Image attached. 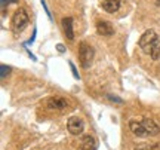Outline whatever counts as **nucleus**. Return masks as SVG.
<instances>
[{
	"label": "nucleus",
	"mask_w": 160,
	"mask_h": 150,
	"mask_svg": "<svg viewBox=\"0 0 160 150\" xmlns=\"http://www.w3.org/2000/svg\"><path fill=\"white\" fill-rule=\"evenodd\" d=\"M70 69H71V71H73V76H74L76 79H79L80 76H79V73H77V70H76V65L73 63H70Z\"/></svg>",
	"instance_id": "ddd939ff"
},
{
	"label": "nucleus",
	"mask_w": 160,
	"mask_h": 150,
	"mask_svg": "<svg viewBox=\"0 0 160 150\" xmlns=\"http://www.w3.org/2000/svg\"><path fill=\"white\" fill-rule=\"evenodd\" d=\"M101 8L108 13H116L122 8V2L120 0H104L101 3Z\"/></svg>",
	"instance_id": "1a4fd4ad"
},
{
	"label": "nucleus",
	"mask_w": 160,
	"mask_h": 150,
	"mask_svg": "<svg viewBox=\"0 0 160 150\" xmlns=\"http://www.w3.org/2000/svg\"><path fill=\"white\" fill-rule=\"evenodd\" d=\"M15 2H18V0H2V6L5 8L6 5H9V3H15Z\"/></svg>",
	"instance_id": "2eb2a0df"
},
{
	"label": "nucleus",
	"mask_w": 160,
	"mask_h": 150,
	"mask_svg": "<svg viewBox=\"0 0 160 150\" xmlns=\"http://www.w3.org/2000/svg\"><path fill=\"white\" fill-rule=\"evenodd\" d=\"M154 2H156V5L157 6H160V0H154Z\"/></svg>",
	"instance_id": "f3484780"
},
{
	"label": "nucleus",
	"mask_w": 160,
	"mask_h": 150,
	"mask_svg": "<svg viewBox=\"0 0 160 150\" xmlns=\"http://www.w3.org/2000/svg\"><path fill=\"white\" fill-rule=\"evenodd\" d=\"M92 59H93V49L91 45H88L86 42H82L79 46V61L83 69H88L91 65Z\"/></svg>",
	"instance_id": "20e7f679"
},
{
	"label": "nucleus",
	"mask_w": 160,
	"mask_h": 150,
	"mask_svg": "<svg viewBox=\"0 0 160 150\" xmlns=\"http://www.w3.org/2000/svg\"><path fill=\"white\" fill-rule=\"evenodd\" d=\"M40 2H42V5H43V9H45V11H46V15L49 17V19H52V17H51V12H49V9H48V6H46V2H45V0H40Z\"/></svg>",
	"instance_id": "4468645a"
},
{
	"label": "nucleus",
	"mask_w": 160,
	"mask_h": 150,
	"mask_svg": "<svg viewBox=\"0 0 160 150\" xmlns=\"http://www.w3.org/2000/svg\"><path fill=\"white\" fill-rule=\"evenodd\" d=\"M28 21H30V18H28L27 11H25L24 8H19V9L15 11L13 17H12V28L15 30V33L22 31V30L27 27Z\"/></svg>",
	"instance_id": "7ed1b4c3"
},
{
	"label": "nucleus",
	"mask_w": 160,
	"mask_h": 150,
	"mask_svg": "<svg viewBox=\"0 0 160 150\" xmlns=\"http://www.w3.org/2000/svg\"><path fill=\"white\" fill-rule=\"evenodd\" d=\"M58 49H59L61 52H64V46H62V45H58Z\"/></svg>",
	"instance_id": "dca6fc26"
},
{
	"label": "nucleus",
	"mask_w": 160,
	"mask_h": 150,
	"mask_svg": "<svg viewBox=\"0 0 160 150\" xmlns=\"http://www.w3.org/2000/svg\"><path fill=\"white\" fill-rule=\"evenodd\" d=\"M131 131L137 137H154L160 134V127L153 119H142L139 122H131L129 123Z\"/></svg>",
	"instance_id": "f03ea898"
},
{
	"label": "nucleus",
	"mask_w": 160,
	"mask_h": 150,
	"mask_svg": "<svg viewBox=\"0 0 160 150\" xmlns=\"http://www.w3.org/2000/svg\"><path fill=\"white\" fill-rule=\"evenodd\" d=\"M48 109L51 110H57V111H64V110L68 109V101L65 98H61V97H52V98L48 100Z\"/></svg>",
	"instance_id": "423d86ee"
},
{
	"label": "nucleus",
	"mask_w": 160,
	"mask_h": 150,
	"mask_svg": "<svg viewBox=\"0 0 160 150\" xmlns=\"http://www.w3.org/2000/svg\"><path fill=\"white\" fill-rule=\"evenodd\" d=\"M67 128H68L70 134L80 135L83 132V129H85V123H83V121L80 119L79 116H71L68 119V122H67Z\"/></svg>",
	"instance_id": "39448f33"
},
{
	"label": "nucleus",
	"mask_w": 160,
	"mask_h": 150,
	"mask_svg": "<svg viewBox=\"0 0 160 150\" xmlns=\"http://www.w3.org/2000/svg\"><path fill=\"white\" fill-rule=\"evenodd\" d=\"M135 150H154V147L148 144H141V146H138V147H135Z\"/></svg>",
	"instance_id": "f8f14e48"
},
{
	"label": "nucleus",
	"mask_w": 160,
	"mask_h": 150,
	"mask_svg": "<svg viewBox=\"0 0 160 150\" xmlns=\"http://www.w3.org/2000/svg\"><path fill=\"white\" fill-rule=\"evenodd\" d=\"M80 149L82 150H97L98 149L97 140L93 138L92 135L86 134V135H83L82 140H80Z\"/></svg>",
	"instance_id": "6e6552de"
},
{
	"label": "nucleus",
	"mask_w": 160,
	"mask_h": 150,
	"mask_svg": "<svg viewBox=\"0 0 160 150\" xmlns=\"http://www.w3.org/2000/svg\"><path fill=\"white\" fill-rule=\"evenodd\" d=\"M62 28H64V34L67 36L68 40H74V31H73V18L71 17H67V18H62Z\"/></svg>",
	"instance_id": "9d476101"
},
{
	"label": "nucleus",
	"mask_w": 160,
	"mask_h": 150,
	"mask_svg": "<svg viewBox=\"0 0 160 150\" xmlns=\"http://www.w3.org/2000/svg\"><path fill=\"white\" fill-rule=\"evenodd\" d=\"M9 71H11V69L6 67V64H2V65H0V77H2V79H5Z\"/></svg>",
	"instance_id": "9b49d317"
},
{
	"label": "nucleus",
	"mask_w": 160,
	"mask_h": 150,
	"mask_svg": "<svg viewBox=\"0 0 160 150\" xmlns=\"http://www.w3.org/2000/svg\"><path fill=\"white\" fill-rule=\"evenodd\" d=\"M97 31L99 36H105V37H110V36L114 34V27L111 25V23L108 21H98L97 23Z\"/></svg>",
	"instance_id": "0eeeda50"
},
{
	"label": "nucleus",
	"mask_w": 160,
	"mask_h": 150,
	"mask_svg": "<svg viewBox=\"0 0 160 150\" xmlns=\"http://www.w3.org/2000/svg\"><path fill=\"white\" fill-rule=\"evenodd\" d=\"M138 46L153 59H160V39L154 30H147L138 40Z\"/></svg>",
	"instance_id": "f257e3e1"
}]
</instances>
